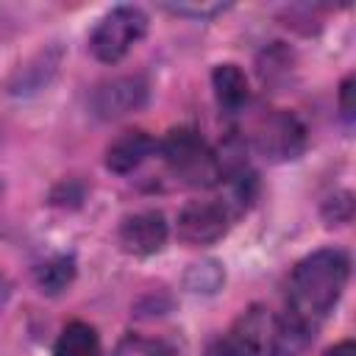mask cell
Here are the masks:
<instances>
[{
	"label": "cell",
	"mask_w": 356,
	"mask_h": 356,
	"mask_svg": "<svg viewBox=\"0 0 356 356\" xmlns=\"http://www.w3.org/2000/svg\"><path fill=\"white\" fill-rule=\"evenodd\" d=\"M348 275H350V259L337 248L314 250L312 256L300 259L289 275V289H286L292 323L303 331L320 323L337 306L348 284Z\"/></svg>",
	"instance_id": "6da1fadb"
},
{
	"label": "cell",
	"mask_w": 356,
	"mask_h": 356,
	"mask_svg": "<svg viewBox=\"0 0 356 356\" xmlns=\"http://www.w3.org/2000/svg\"><path fill=\"white\" fill-rule=\"evenodd\" d=\"M284 323L267 306H248L222 337V356H284Z\"/></svg>",
	"instance_id": "7a4b0ae2"
},
{
	"label": "cell",
	"mask_w": 356,
	"mask_h": 356,
	"mask_svg": "<svg viewBox=\"0 0 356 356\" xmlns=\"http://www.w3.org/2000/svg\"><path fill=\"white\" fill-rule=\"evenodd\" d=\"M161 156L170 172L189 186H211L222 175L217 156L192 128H172L161 142Z\"/></svg>",
	"instance_id": "3957f363"
},
{
	"label": "cell",
	"mask_w": 356,
	"mask_h": 356,
	"mask_svg": "<svg viewBox=\"0 0 356 356\" xmlns=\"http://www.w3.org/2000/svg\"><path fill=\"white\" fill-rule=\"evenodd\" d=\"M147 17L136 6H117L111 8L92 31L89 50L103 64H117L131 53V47L145 36Z\"/></svg>",
	"instance_id": "277c9868"
},
{
	"label": "cell",
	"mask_w": 356,
	"mask_h": 356,
	"mask_svg": "<svg viewBox=\"0 0 356 356\" xmlns=\"http://www.w3.org/2000/svg\"><path fill=\"white\" fill-rule=\"evenodd\" d=\"M253 145L267 161H292L306 147V128L289 111H270L256 122Z\"/></svg>",
	"instance_id": "5b68a950"
},
{
	"label": "cell",
	"mask_w": 356,
	"mask_h": 356,
	"mask_svg": "<svg viewBox=\"0 0 356 356\" xmlns=\"http://www.w3.org/2000/svg\"><path fill=\"white\" fill-rule=\"evenodd\" d=\"M228 231V209L220 200H189L178 214V236L189 245H211Z\"/></svg>",
	"instance_id": "8992f818"
},
{
	"label": "cell",
	"mask_w": 356,
	"mask_h": 356,
	"mask_svg": "<svg viewBox=\"0 0 356 356\" xmlns=\"http://www.w3.org/2000/svg\"><path fill=\"white\" fill-rule=\"evenodd\" d=\"M145 100H147V83L136 75H125L100 83L92 95V108L100 120H117L122 114L142 108Z\"/></svg>",
	"instance_id": "52a82bcc"
},
{
	"label": "cell",
	"mask_w": 356,
	"mask_h": 356,
	"mask_svg": "<svg viewBox=\"0 0 356 356\" xmlns=\"http://www.w3.org/2000/svg\"><path fill=\"white\" fill-rule=\"evenodd\" d=\"M167 242V222L161 211H136L128 214L120 225V245L125 253L134 256H153Z\"/></svg>",
	"instance_id": "ba28073f"
},
{
	"label": "cell",
	"mask_w": 356,
	"mask_h": 356,
	"mask_svg": "<svg viewBox=\"0 0 356 356\" xmlns=\"http://www.w3.org/2000/svg\"><path fill=\"white\" fill-rule=\"evenodd\" d=\"M153 150H156V142L145 131H125V134H120L108 145V150H106V167L111 172L125 175V172L136 170Z\"/></svg>",
	"instance_id": "9c48e42d"
},
{
	"label": "cell",
	"mask_w": 356,
	"mask_h": 356,
	"mask_svg": "<svg viewBox=\"0 0 356 356\" xmlns=\"http://www.w3.org/2000/svg\"><path fill=\"white\" fill-rule=\"evenodd\" d=\"M211 86L222 111H239L250 97L248 78L236 64H217L211 72Z\"/></svg>",
	"instance_id": "30bf717a"
},
{
	"label": "cell",
	"mask_w": 356,
	"mask_h": 356,
	"mask_svg": "<svg viewBox=\"0 0 356 356\" xmlns=\"http://www.w3.org/2000/svg\"><path fill=\"white\" fill-rule=\"evenodd\" d=\"M53 353L56 356H103L97 331L89 323H81V320L64 325V331L56 339Z\"/></svg>",
	"instance_id": "8fae6325"
},
{
	"label": "cell",
	"mask_w": 356,
	"mask_h": 356,
	"mask_svg": "<svg viewBox=\"0 0 356 356\" xmlns=\"http://www.w3.org/2000/svg\"><path fill=\"white\" fill-rule=\"evenodd\" d=\"M72 278H75V264L70 256H56V259L39 264V270H36V284L47 295H58L61 289L70 286Z\"/></svg>",
	"instance_id": "7c38bea8"
},
{
	"label": "cell",
	"mask_w": 356,
	"mask_h": 356,
	"mask_svg": "<svg viewBox=\"0 0 356 356\" xmlns=\"http://www.w3.org/2000/svg\"><path fill=\"white\" fill-rule=\"evenodd\" d=\"M114 356H178L167 342L159 339H145V337H125L117 348Z\"/></svg>",
	"instance_id": "4fadbf2b"
},
{
	"label": "cell",
	"mask_w": 356,
	"mask_h": 356,
	"mask_svg": "<svg viewBox=\"0 0 356 356\" xmlns=\"http://www.w3.org/2000/svg\"><path fill=\"white\" fill-rule=\"evenodd\" d=\"M339 108L345 120H353V75H348L339 86Z\"/></svg>",
	"instance_id": "5bb4252c"
},
{
	"label": "cell",
	"mask_w": 356,
	"mask_h": 356,
	"mask_svg": "<svg viewBox=\"0 0 356 356\" xmlns=\"http://www.w3.org/2000/svg\"><path fill=\"white\" fill-rule=\"evenodd\" d=\"M225 6H170V11L175 14H192V17H211L217 11H222Z\"/></svg>",
	"instance_id": "9a60e30c"
},
{
	"label": "cell",
	"mask_w": 356,
	"mask_h": 356,
	"mask_svg": "<svg viewBox=\"0 0 356 356\" xmlns=\"http://www.w3.org/2000/svg\"><path fill=\"white\" fill-rule=\"evenodd\" d=\"M325 356H356V345H353L350 339L337 342L334 348H328V350H325Z\"/></svg>",
	"instance_id": "2e32d148"
}]
</instances>
